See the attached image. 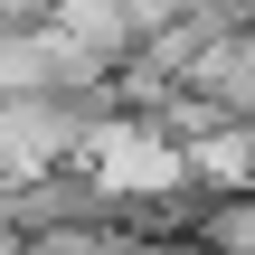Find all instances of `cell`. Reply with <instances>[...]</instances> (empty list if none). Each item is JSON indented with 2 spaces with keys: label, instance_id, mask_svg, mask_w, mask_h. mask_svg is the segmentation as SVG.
<instances>
[{
  "label": "cell",
  "instance_id": "obj_1",
  "mask_svg": "<svg viewBox=\"0 0 255 255\" xmlns=\"http://www.w3.org/2000/svg\"><path fill=\"white\" fill-rule=\"evenodd\" d=\"M199 246H208V255H255V189L218 199V208L199 218Z\"/></svg>",
  "mask_w": 255,
  "mask_h": 255
}]
</instances>
